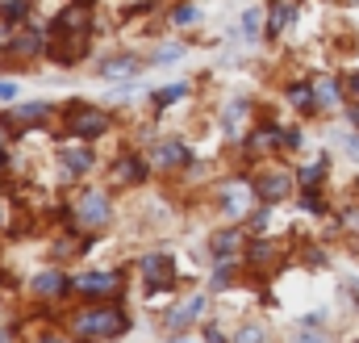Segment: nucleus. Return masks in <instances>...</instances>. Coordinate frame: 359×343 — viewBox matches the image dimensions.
Here are the masks:
<instances>
[{
	"label": "nucleus",
	"mask_w": 359,
	"mask_h": 343,
	"mask_svg": "<svg viewBox=\"0 0 359 343\" xmlns=\"http://www.w3.org/2000/svg\"><path fill=\"white\" fill-rule=\"evenodd\" d=\"M125 327H130V319H125L121 310H105V306L84 310V314L75 319V331H79L84 340H113V335H121Z\"/></svg>",
	"instance_id": "nucleus-1"
},
{
	"label": "nucleus",
	"mask_w": 359,
	"mask_h": 343,
	"mask_svg": "<svg viewBox=\"0 0 359 343\" xmlns=\"http://www.w3.org/2000/svg\"><path fill=\"white\" fill-rule=\"evenodd\" d=\"M142 281H146L151 293H163V289H171V281H176V264H171L167 256H146V260H142Z\"/></svg>",
	"instance_id": "nucleus-2"
},
{
	"label": "nucleus",
	"mask_w": 359,
	"mask_h": 343,
	"mask_svg": "<svg viewBox=\"0 0 359 343\" xmlns=\"http://www.w3.org/2000/svg\"><path fill=\"white\" fill-rule=\"evenodd\" d=\"M71 130H75L79 138H96V134H105V130H109V117H105L100 109L84 105V109H71Z\"/></svg>",
	"instance_id": "nucleus-3"
},
{
	"label": "nucleus",
	"mask_w": 359,
	"mask_h": 343,
	"mask_svg": "<svg viewBox=\"0 0 359 343\" xmlns=\"http://www.w3.org/2000/svg\"><path fill=\"white\" fill-rule=\"evenodd\" d=\"M109 222V197L105 193H88L79 201V226H105Z\"/></svg>",
	"instance_id": "nucleus-4"
},
{
	"label": "nucleus",
	"mask_w": 359,
	"mask_h": 343,
	"mask_svg": "<svg viewBox=\"0 0 359 343\" xmlns=\"http://www.w3.org/2000/svg\"><path fill=\"white\" fill-rule=\"evenodd\" d=\"M79 293H92V298H105V293H117V272H88L75 281Z\"/></svg>",
	"instance_id": "nucleus-5"
},
{
	"label": "nucleus",
	"mask_w": 359,
	"mask_h": 343,
	"mask_svg": "<svg viewBox=\"0 0 359 343\" xmlns=\"http://www.w3.org/2000/svg\"><path fill=\"white\" fill-rule=\"evenodd\" d=\"M92 168V151L88 147H63V176L71 180V176H79V172H88Z\"/></svg>",
	"instance_id": "nucleus-6"
},
{
	"label": "nucleus",
	"mask_w": 359,
	"mask_h": 343,
	"mask_svg": "<svg viewBox=\"0 0 359 343\" xmlns=\"http://www.w3.org/2000/svg\"><path fill=\"white\" fill-rule=\"evenodd\" d=\"M289 193H293V180H289L284 172H272V176L259 180V197H263V201H284Z\"/></svg>",
	"instance_id": "nucleus-7"
},
{
	"label": "nucleus",
	"mask_w": 359,
	"mask_h": 343,
	"mask_svg": "<svg viewBox=\"0 0 359 343\" xmlns=\"http://www.w3.org/2000/svg\"><path fill=\"white\" fill-rule=\"evenodd\" d=\"M201 310H205V298H192L184 310H171V314H167V331H184V327H188Z\"/></svg>",
	"instance_id": "nucleus-8"
},
{
	"label": "nucleus",
	"mask_w": 359,
	"mask_h": 343,
	"mask_svg": "<svg viewBox=\"0 0 359 343\" xmlns=\"http://www.w3.org/2000/svg\"><path fill=\"white\" fill-rule=\"evenodd\" d=\"M155 159L163 163V168H176V163H188V147L184 143H159V151H155Z\"/></svg>",
	"instance_id": "nucleus-9"
},
{
	"label": "nucleus",
	"mask_w": 359,
	"mask_h": 343,
	"mask_svg": "<svg viewBox=\"0 0 359 343\" xmlns=\"http://www.w3.org/2000/svg\"><path fill=\"white\" fill-rule=\"evenodd\" d=\"M88 25V8H67L59 21H54V34H75V29H84Z\"/></svg>",
	"instance_id": "nucleus-10"
},
{
	"label": "nucleus",
	"mask_w": 359,
	"mask_h": 343,
	"mask_svg": "<svg viewBox=\"0 0 359 343\" xmlns=\"http://www.w3.org/2000/svg\"><path fill=\"white\" fill-rule=\"evenodd\" d=\"M67 285H63V277L59 272H38L33 277V293H42V298H54V293H63Z\"/></svg>",
	"instance_id": "nucleus-11"
},
{
	"label": "nucleus",
	"mask_w": 359,
	"mask_h": 343,
	"mask_svg": "<svg viewBox=\"0 0 359 343\" xmlns=\"http://www.w3.org/2000/svg\"><path fill=\"white\" fill-rule=\"evenodd\" d=\"M42 113H46V105H38V101H33V105H21L17 113H8V126H13V122H17V126H29V122H42Z\"/></svg>",
	"instance_id": "nucleus-12"
},
{
	"label": "nucleus",
	"mask_w": 359,
	"mask_h": 343,
	"mask_svg": "<svg viewBox=\"0 0 359 343\" xmlns=\"http://www.w3.org/2000/svg\"><path fill=\"white\" fill-rule=\"evenodd\" d=\"M289 17H293V8H289V4H276L272 17H268V38H280V29L289 25Z\"/></svg>",
	"instance_id": "nucleus-13"
},
{
	"label": "nucleus",
	"mask_w": 359,
	"mask_h": 343,
	"mask_svg": "<svg viewBox=\"0 0 359 343\" xmlns=\"http://www.w3.org/2000/svg\"><path fill=\"white\" fill-rule=\"evenodd\" d=\"M134 71H138V59H113V63H105V75L109 80H125Z\"/></svg>",
	"instance_id": "nucleus-14"
},
{
	"label": "nucleus",
	"mask_w": 359,
	"mask_h": 343,
	"mask_svg": "<svg viewBox=\"0 0 359 343\" xmlns=\"http://www.w3.org/2000/svg\"><path fill=\"white\" fill-rule=\"evenodd\" d=\"M339 101V84L335 80H318L314 84V105H335Z\"/></svg>",
	"instance_id": "nucleus-15"
},
{
	"label": "nucleus",
	"mask_w": 359,
	"mask_h": 343,
	"mask_svg": "<svg viewBox=\"0 0 359 343\" xmlns=\"http://www.w3.org/2000/svg\"><path fill=\"white\" fill-rule=\"evenodd\" d=\"M234 243H238V231H226V235H217V239H213V256H222V260H226V256L234 251Z\"/></svg>",
	"instance_id": "nucleus-16"
},
{
	"label": "nucleus",
	"mask_w": 359,
	"mask_h": 343,
	"mask_svg": "<svg viewBox=\"0 0 359 343\" xmlns=\"http://www.w3.org/2000/svg\"><path fill=\"white\" fill-rule=\"evenodd\" d=\"M117 176H125V180H142L146 168H142L138 159H121V163H117Z\"/></svg>",
	"instance_id": "nucleus-17"
},
{
	"label": "nucleus",
	"mask_w": 359,
	"mask_h": 343,
	"mask_svg": "<svg viewBox=\"0 0 359 343\" xmlns=\"http://www.w3.org/2000/svg\"><path fill=\"white\" fill-rule=\"evenodd\" d=\"M243 109H247L243 101H234V105L226 109V134H238V122H243Z\"/></svg>",
	"instance_id": "nucleus-18"
},
{
	"label": "nucleus",
	"mask_w": 359,
	"mask_h": 343,
	"mask_svg": "<svg viewBox=\"0 0 359 343\" xmlns=\"http://www.w3.org/2000/svg\"><path fill=\"white\" fill-rule=\"evenodd\" d=\"M38 46H42V34H21V38H17V50H21V54H33Z\"/></svg>",
	"instance_id": "nucleus-19"
},
{
	"label": "nucleus",
	"mask_w": 359,
	"mask_h": 343,
	"mask_svg": "<svg viewBox=\"0 0 359 343\" xmlns=\"http://www.w3.org/2000/svg\"><path fill=\"white\" fill-rule=\"evenodd\" d=\"M289 96H293L297 105H305V109L314 105V88H305V84H293V88H289Z\"/></svg>",
	"instance_id": "nucleus-20"
},
{
	"label": "nucleus",
	"mask_w": 359,
	"mask_h": 343,
	"mask_svg": "<svg viewBox=\"0 0 359 343\" xmlns=\"http://www.w3.org/2000/svg\"><path fill=\"white\" fill-rule=\"evenodd\" d=\"M322 172H326L322 163H310V168L301 172V184H305V189H314V184H322Z\"/></svg>",
	"instance_id": "nucleus-21"
},
{
	"label": "nucleus",
	"mask_w": 359,
	"mask_h": 343,
	"mask_svg": "<svg viewBox=\"0 0 359 343\" xmlns=\"http://www.w3.org/2000/svg\"><path fill=\"white\" fill-rule=\"evenodd\" d=\"M171 21H176V25H192V21H197V8H192V4H180V8L171 13Z\"/></svg>",
	"instance_id": "nucleus-22"
},
{
	"label": "nucleus",
	"mask_w": 359,
	"mask_h": 343,
	"mask_svg": "<svg viewBox=\"0 0 359 343\" xmlns=\"http://www.w3.org/2000/svg\"><path fill=\"white\" fill-rule=\"evenodd\" d=\"M255 29H259V8H247V13H243V34L251 38Z\"/></svg>",
	"instance_id": "nucleus-23"
},
{
	"label": "nucleus",
	"mask_w": 359,
	"mask_h": 343,
	"mask_svg": "<svg viewBox=\"0 0 359 343\" xmlns=\"http://www.w3.org/2000/svg\"><path fill=\"white\" fill-rule=\"evenodd\" d=\"M226 210H230V214H234V218H238V214H243V210H247V197H243V193H238V189H234V193H230V197H226Z\"/></svg>",
	"instance_id": "nucleus-24"
},
{
	"label": "nucleus",
	"mask_w": 359,
	"mask_h": 343,
	"mask_svg": "<svg viewBox=\"0 0 359 343\" xmlns=\"http://www.w3.org/2000/svg\"><path fill=\"white\" fill-rule=\"evenodd\" d=\"M0 17H4V21H21V17H25V4H21V0H13V4H4V8H0Z\"/></svg>",
	"instance_id": "nucleus-25"
},
{
	"label": "nucleus",
	"mask_w": 359,
	"mask_h": 343,
	"mask_svg": "<svg viewBox=\"0 0 359 343\" xmlns=\"http://www.w3.org/2000/svg\"><path fill=\"white\" fill-rule=\"evenodd\" d=\"M234 343H263V331H259V327H243Z\"/></svg>",
	"instance_id": "nucleus-26"
},
{
	"label": "nucleus",
	"mask_w": 359,
	"mask_h": 343,
	"mask_svg": "<svg viewBox=\"0 0 359 343\" xmlns=\"http://www.w3.org/2000/svg\"><path fill=\"white\" fill-rule=\"evenodd\" d=\"M180 92H184V84H171V88H163V92H159V105H167V101H176Z\"/></svg>",
	"instance_id": "nucleus-27"
},
{
	"label": "nucleus",
	"mask_w": 359,
	"mask_h": 343,
	"mask_svg": "<svg viewBox=\"0 0 359 343\" xmlns=\"http://www.w3.org/2000/svg\"><path fill=\"white\" fill-rule=\"evenodd\" d=\"M276 138H280V134H276V130H263V134H255V147H259V151H263V147H272V143H276Z\"/></svg>",
	"instance_id": "nucleus-28"
},
{
	"label": "nucleus",
	"mask_w": 359,
	"mask_h": 343,
	"mask_svg": "<svg viewBox=\"0 0 359 343\" xmlns=\"http://www.w3.org/2000/svg\"><path fill=\"white\" fill-rule=\"evenodd\" d=\"M301 210H314V214H322V197H314V193H305V197H301Z\"/></svg>",
	"instance_id": "nucleus-29"
},
{
	"label": "nucleus",
	"mask_w": 359,
	"mask_h": 343,
	"mask_svg": "<svg viewBox=\"0 0 359 343\" xmlns=\"http://www.w3.org/2000/svg\"><path fill=\"white\" fill-rule=\"evenodd\" d=\"M226 285H230V268H217L213 272V289H226Z\"/></svg>",
	"instance_id": "nucleus-30"
},
{
	"label": "nucleus",
	"mask_w": 359,
	"mask_h": 343,
	"mask_svg": "<svg viewBox=\"0 0 359 343\" xmlns=\"http://www.w3.org/2000/svg\"><path fill=\"white\" fill-rule=\"evenodd\" d=\"M17 96V84H8V80H0V101H13Z\"/></svg>",
	"instance_id": "nucleus-31"
},
{
	"label": "nucleus",
	"mask_w": 359,
	"mask_h": 343,
	"mask_svg": "<svg viewBox=\"0 0 359 343\" xmlns=\"http://www.w3.org/2000/svg\"><path fill=\"white\" fill-rule=\"evenodd\" d=\"M297 343H326V340H322V335H318V331H310V327H305V331H301V335H297Z\"/></svg>",
	"instance_id": "nucleus-32"
},
{
	"label": "nucleus",
	"mask_w": 359,
	"mask_h": 343,
	"mask_svg": "<svg viewBox=\"0 0 359 343\" xmlns=\"http://www.w3.org/2000/svg\"><path fill=\"white\" fill-rule=\"evenodd\" d=\"M176 54H180V46H167V50H159V63H171Z\"/></svg>",
	"instance_id": "nucleus-33"
},
{
	"label": "nucleus",
	"mask_w": 359,
	"mask_h": 343,
	"mask_svg": "<svg viewBox=\"0 0 359 343\" xmlns=\"http://www.w3.org/2000/svg\"><path fill=\"white\" fill-rule=\"evenodd\" d=\"M205 340H209V343H226V340H222V331H213V327L205 331Z\"/></svg>",
	"instance_id": "nucleus-34"
},
{
	"label": "nucleus",
	"mask_w": 359,
	"mask_h": 343,
	"mask_svg": "<svg viewBox=\"0 0 359 343\" xmlns=\"http://www.w3.org/2000/svg\"><path fill=\"white\" fill-rule=\"evenodd\" d=\"M351 92L359 96V75H351Z\"/></svg>",
	"instance_id": "nucleus-35"
},
{
	"label": "nucleus",
	"mask_w": 359,
	"mask_h": 343,
	"mask_svg": "<svg viewBox=\"0 0 359 343\" xmlns=\"http://www.w3.org/2000/svg\"><path fill=\"white\" fill-rule=\"evenodd\" d=\"M351 122H356V126H359V109H351Z\"/></svg>",
	"instance_id": "nucleus-36"
},
{
	"label": "nucleus",
	"mask_w": 359,
	"mask_h": 343,
	"mask_svg": "<svg viewBox=\"0 0 359 343\" xmlns=\"http://www.w3.org/2000/svg\"><path fill=\"white\" fill-rule=\"evenodd\" d=\"M0 172H4V151H0Z\"/></svg>",
	"instance_id": "nucleus-37"
},
{
	"label": "nucleus",
	"mask_w": 359,
	"mask_h": 343,
	"mask_svg": "<svg viewBox=\"0 0 359 343\" xmlns=\"http://www.w3.org/2000/svg\"><path fill=\"white\" fill-rule=\"evenodd\" d=\"M42 343H63V340H42Z\"/></svg>",
	"instance_id": "nucleus-38"
}]
</instances>
